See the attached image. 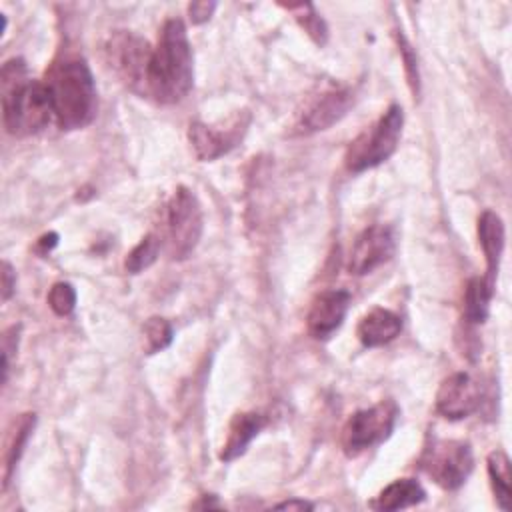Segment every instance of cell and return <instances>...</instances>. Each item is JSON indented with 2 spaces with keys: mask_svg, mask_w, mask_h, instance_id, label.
<instances>
[{
  "mask_svg": "<svg viewBox=\"0 0 512 512\" xmlns=\"http://www.w3.org/2000/svg\"><path fill=\"white\" fill-rule=\"evenodd\" d=\"M192 84L194 58L186 26L180 18H168L152 48L144 96L160 104H176L188 96Z\"/></svg>",
  "mask_w": 512,
  "mask_h": 512,
  "instance_id": "cell-1",
  "label": "cell"
},
{
  "mask_svg": "<svg viewBox=\"0 0 512 512\" xmlns=\"http://www.w3.org/2000/svg\"><path fill=\"white\" fill-rule=\"evenodd\" d=\"M2 122L8 134L24 138L44 130L54 120L44 82L30 80L22 58H10L0 72Z\"/></svg>",
  "mask_w": 512,
  "mask_h": 512,
  "instance_id": "cell-2",
  "label": "cell"
},
{
  "mask_svg": "<svg viewBox=\"0 0 512 512\" xmlns=\"http://www.w3.org/2000/svg\"><path fill=\"white\" fill-rule=\"evenodd\" d=\"M42 82L48 88L54 120L60 130H80L96 118V82L84 60L64 58L52 64Z\"/></svg>",
  "mask_w": 512,
  "mask_h": 512,
  "instance_id": "cell-3",
  "label": "cell"
},
{
  "mask_svg": "<svg viewBox=\"0 0 512 512\" xmlns=\"http://www.w3.org/2000/svg\"><path fill=\"white\" fill-rule=\"evenodd\" d=\"M404 126L400 104H390L386 112L364 132H360L344 154V164L350 172L360 174L386 162L398 148Z\"/></svg>",
  "mask_w": 512,
  "mask_h": 512,
  "instance_id": "cell-4",
  "label": "cell"
},
{
  "mask_svg": "<svg viewBox=\"0 0 512 512\" xmlns=\"http://www.w3.org/2000/svg\"><path fill=\"white\" fill-rule=\"evenodd\" d=\"M418 468L440 488L458 490L474 470V454L464 440L428 436L418 456Z\"/></svg>",
  "mask_w": 512,
  "mask_h": 512,
  "instance_id": "cell-5",
  "label": "cell"
},
{
  "mask_svg": "<svg viewBox=\"0 0 512 512\" xmlns=\"http://www.w3.org/2000/svg\"><path fill=\"white\" fill-rule=\"evenodd\" d=\"M204 232V214L196 194L178 186L166 204V248L172 260L188 258Z\"/></svg>",
  "mask_w": 512,
  "mask_h": 512,
  "instance_id": "cell-6",
  "label": "cell"
},
{
  "mask_svg": "<svg viewBox=\"0 0 512 512\" xmlns=\"http://www.w3.org/2000/svg\"><path fill=\"white\" fill-rule=\"evenodd\" d=\"M400 408L392 398L380 400L370 408L356 410L342 428V450L346 456H358L360 452L384 442L398 420Z\"/></svg>",
  "mask_w": 512,
  "mask_h": 512,
  "instance_id": "cell-7",
  "label": "cell"
},
{
  "mask_svg": "<svg viewBox=\"0 0 512 512\" xmlns=\"http://www.w3.org/2000/svg\"><path fill=\"white\" fill-rule=\"evenodd\" d=\"M106 62L112 72L134 92L146 94V74L152 46L138 34L116 30L104 44Z\"/></svg>",
  "mask_w": 512,
  "mask_h": 512,
  "instance_id": "cell-8",
  "label": "cell"
},
{
  "mask_svg": "<svg viewBox=\"0 0 512 512\" xmlns=\"http://www.w3.org/2000/svg\"><path fill=\"white\" fill-rule=\"evenodd\" d=\"M354 104V90L350 86L330 84L320 88L318 94L310 96L304 102L302 112L294 122L296 134L308 136L322 130H328L336 122H340Z\"/></svg>",
  "mask_w": 512,
  "mask_h": 512,
  "instance_id": "cell-9",
  "label": "cell"
},
{
  "mask_svg": "<svg viewBox=\"0 0 512 512\" xmlns=\"http://www.w3.org/2000/svg\"><path fill=\"white\" fill-rule=\"evenodd\" d=\"M396 252L394 230L386 224H372L364 228L350 250L348 272L356 276L370 274L378 266L386 264Z\"/></svg>",
  "mask_w": 512,
  "mask_h": 512,
  "instance_id": "cell-10",
  "label": "cell"
},
{
  "mask_svg": "<svg viewBox=\"0 0 512 512\" xmlns=\"http://www.w3.org/2000/svg\"><path fill=\"white\" fill-rule=\"evenodd\" d=\"M248 122H250V114L246 112L238 114L228 128H216L204 122H192L188 126V140L194 150V156L200 162H212L228 154L242 140Z\"/></svg>",
  "mask_w": 512,
  "mask_h": 512,
  "instance_id": "cell-11",
  "label": "cell"
},
{
  "mask_svg": "<svg viewBox=\"0 0 512 512\" xmlns=\"http://www.w3.org/2000/svg\"><path fill=\"white\" fill-rule=\"evenodd\" d=\"M482 404V388L468 372H454L436 392V412L448 420H464Z\"/></svg>",
  "mask_w": 512,
  "mask_h": 512,
  "instance_id": "cell-12",
  "label": "cell"
},
{
  "mask_svg": "<svg viewBox=\"0 0 512 512\" xmlns=\"http://www.w3.org/2000/svg\"><path fill=\"white\" fill-rule=\"evenodd\" d=\"M350 308V294L346 290H324L320 292L308 310L306 326L312 338H330L344 322Z\"/></svg>",
  "mask_w": 512,
  "mask_h": 512,
  "instance_id": "cell-13",
  "label": "cell"
},
{
  "mask_svg": "<svg viewBox=\"0 0 512 512\" xmlns=\"http://www.w3.org/2000/svg\"><path fill=\"white\" fill-rule=\"evenodd\" d=\"M264 426H266V416L264 414H260V412H238L232 418L230 426H228V436L222 444V450H220L218 458L222 462H232V460L240 458Z\"/></svg>",
  "mask_w": 512,
  "mask_h": 512,
  "instance_id": "cell-14",
  "label": "cell"
},
{
  "mask_svg": "<svg viewBox=\"0 0 512 512\" xmlns=\"http://www.w3.org/2000/svg\"><path fill=\"white\" fill-rule=\"evenodd\" d=\"M504 222L502 218L492 212L484 210L478 218V242L482 246L484 258H486V280L496 286V276L500 268V258L504 252Z\"/></svg>",
  "mask_w": 512,
  "mask_h": 512,
  "instance_id": "cell-15",
  "label": "cell"
},
{
  "mask_svg": "<svg viewBox=\"0 0 512 512\" xmlns=\"http://www.w3.org/2000/svg\"><path fill=\"white\" fill-rule=\"evenodd\" d=\"M402 330V318L388 308H372L356 328V336L366 348H376L392 342Z\"/></svg>",
  "mask_w": 512,
  "mask_h": 512,
  "instance_id": "cell-16",
  "label": "cell"
},
{
  "mask_svg": "<svg viewBox=\"0 0 512 512\" xmlns=\"http://www.w3.org/2000/svg\"><path fill=\"white\" fill-rule=\"evenodd\" d=\"M426 500V490L414 478H398L384 486L378 496L370 502L374 510H400L408 506H416Z\"/></svg>",
  "mask_w": 512,
  "mask_h": 512,
  "instance_id": "cell-17",
  "label": "cell"
},
{
  "mask_svg": "<svg viewBox=\"0 0 512 512\" xmlns=\"http://www.w3.org/2000/svg\"><path fill=\"white\" fill-rule=\"evenodd\" d=\"M494 296V286L482 276H474L466 284L464 292V322L468 326H480L490 314V300Z\"/></svg>",
  "mask_w": 512,
  "mask_h": 512,
  "instance_id": "cell-18",
  "label": "cell"
},
{
  "mask_svg": "<svg viewBox=\"0 0 512 512\" xmlns=\"http://www.w3.org/2000/svg\"><path fill=\"white\" fill-rule=\"evenodd\" d=\"M34 424H36V414H22L16 422H14V430L10 432L8 436V442H6V452H4V476H2V484L4 488L8 486L14 470H16V464L24 452V446L34 430Z\"/></svg>",
  "mask_w": 512,
  "mask_h": 512,
  "instance_id": "cell-19",
  "label": "cell"
},
{
  "mask_svg": "<svg viewBox=\"0 0 512 512\" xmlns=\"http://www.w3.org/2000/svg\"><path fill=\"white\" fill-rule=\"evenodd\" d=\"M490 486L494 492V500L500 506V510L510 508V458L504 450H492L486 460Z\"/></svg>",
  "mask_w": 512,
  "mask_h": 512,
  "instance_id": "cell-20",
  "label": "cell"
},
{
  "mask_svg": "<svg viewBox=\"0 0 512 512\" xmlns=\"http://www.w3.org/2000/svg\"><path fill=\"white\" fill-rule=\"evenodd\" d=\"M282 8H286L288 12L294 14V18L298 20V24L304 28V32L318 44L324 46L328 40V26L322 20V16L316 12V8L308 2H300V4H282Z\"/></svg>",
  "mask_w": 512,
  "mask_h": 512,
  "instance_id": "cell-21",
  "label": "cell"
},
{
  "mask_svg": "<svg viewBox=\"0 0 512 512\" xmlns=\"http://www.w3.org/2000/svg\"><path fill=\"white\" fill-rule=\"evenodd\" d=\"M162 242L156 234H146L126 256L124 260V268L130 274H138L142 270H146L148 266H152L160 254Z\"/></svg>",
  "mask_w": 512,
  "mask_h": 512,
  "instance_id": "cell-22",
  "label": "cell"
},
{
  "mask_svg": "<svg viewBox=\"0 0 512 512\" xmlns=\"http://www.w3.org/2000/svg\"><path fill=\"white\" fill-rule=\"evenodd\" d=\"M142 334L146 340V354L162 352L164 348H168L172 344V338H174L172 324L162 316L148 318L142 326Z\"/></svg>",
  "mask_w": 512,
  "mask_h": 512,
  "instance_id": "cell-23",
  "label": "cell"
},
{
  "mask_svg": "<svg viewBox=\"0 0 512 512\" xmlns=\"http://www.w3.org/2000/svg\"><path fill=\"white\" fill-rule=\"evenodd\" d=\"M46 300L56 316H68L76 306V290L70 282H56L48 290Z\"/></svg>",
  "mask_w": 512,
  "mask_h": 512,
  "instance_id": "cell-24",
  "label": "cell"
},
{
  "mask_svg": "<svg viewBox=\"0 0 512 512\" xmlns=\"http://www.w3.org/2000/svg\"><path fill=\"white\" fill-rule=\"evenodd\" d=\"M396 38H398V50H400V56H402V62H404V72H406V78H408V86H410L414 98H418L420 96V70H418L416 52H414V48L410 46V42L406 40V36L402 32H396Z\"/></svg>",
  "mask_w": 512,
  "mask_h": 512,
  "instance_id": "cell-25",
  "label": "cell"
},
{
  "mask_svg": "<svg viewBox=\"0 0 512 512\" xmlns=\"http://www.w3.org/2000/svg\"><path fill=\"white\" fill-rule=\"evenodd\" d=\"M214 10H216V2H192V4H188V16H190L192 24L208 22Z\"/></svg>",
  "mask_w": 512,
  "mask_h": 512,
  "instance_id": "cell-26",
  "label": "cell"
},
{
  "mask_svg": "<svg viewBox=\"0 0 512 512\" xmlns=\"http://www.w3.org/2000/svg\"><path fill=\"white\" fill-rule=\"evenodd\" d=\"M2 302H8L16 290V272L8 260H2Z\"/></svg>",
  "mask_w": 512,
  "mask_h": 512,
  "instance_id": "cell-27",
  "label": "cell"
},
{
  "mask_svg": "<svg viewBox=\"0 0 512 512\" xmlns=\"http://www.w3.org/2000/svg\"><path fill=\"white\" fill-rule=\"evenodd\" d=\"M58 244V234L56 232H48V234H42L38 240H36V252L46 256L54 246Z\"/></svg>",
  "mask_w": 512,
  "mask_h": 512,
  "instance_id": "cell-28",
  "label": "cell"
},
{
  "mask_svg": "<svg viewBox=\"0 0 512 512\" xmlns=\"http://www.w3.org/2000/svg\"><path fill=\"white\" fill-rule=\"evenodd\" d=\"M314 504L308 502V500H302V498H290L286 502H280L274 506V510H298V512H304V510H312Z\"/></svg>",
  "mask_w": 512,
  "mask_h": 512,
  "instance_id": "cell-29",
  "label": "cell"
}]
</instances>
